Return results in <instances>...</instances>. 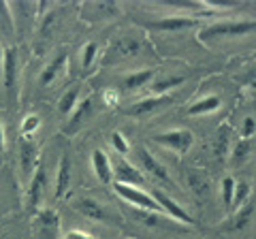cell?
<instances>
[{
  "instance_id": "1",
  "label": "cell",
  "mask_w": 256,
  "mask_h": 239,
  "mask_svg": "<svg viewBox=\"0 0 256 239\" xmlns=\"http://www.w3.org/2000/svg\"><path fill=\"white\" fill-rule=\"evenodd\" d=\"M256 30V20H248V22H222V24H214L207 26L198 32V41L201 43H210L214 38L220 36H239V34H248Z\"/></svg>"
},
{
  "instance_id": "2",
  "label": "cell",
  "mask_w": 256,
  "mask_h": 239,
  "mask_svg": "<svg viewBox=\"0 0 256 239\" xmlns=\"http://www.w3.org/2000/svg\"><path fill=\"white\" fill-rule=\"evenodd\" d=\"M114 190H116V194H118L120 198H124L126 203L134 205V207H137V210H141V212L162 214L160 205L154 201V196H152L150 192H146V190L134 188V186H126V184H118V182H114Z\"/></svg>"
},
{
  "instance_id": "3",
  "label": "cell",
  "mask_w": 256,
  "mask_h": 239,
  "mask_svg": "<svg viewBox=\"0 0 256 239\" xmlns=\"http://www.w3.org/2000/svg\"><path fill=\"white\" fill-rule=\"evenodd\" d=\"M2 84L4 92L9 98H15V90H18V70H20V54L18 47H6L2 56Z\"/></svg>"
},
{
  "instance_id": "4",
  "label": "cell",
  "mask_w": 256,
  "mask_h": 239,
  "mask_svg": "<svg viewBox=\"0 0 256 239\" xmlns=\"http://www.w3.org/2000/svg\"><path fill=\"white\" fill-rule=\"evenodd\" d=\"M154 141L160 143V146L173 150V152H178V154H186L192 148V143H194V137H192V132L186 130V128H173V130L156 134Z\"/></svg>"
},
{
  "instance_id": "5",
  "label": "cell",
  "mask_w": 256,
  "mask_h": 239,
  "mask_svg": "<svg viewBox=\"0 0 256 239\" xmlns=\"http://www.w3.org/2000/svg\"><path fill=\"white\" fill-rule=\"evenodd\" d=\"M73 207L82 214V216L90 218L94 222H105V224H111L114 222V216H111V212L105 210V205H100L98 201H94V198H75L73 201Z\"/></svg>"
},
{
  "instance_id": "6",
  "label": "cell",
  "mask_w": 256,
  "mask_h": 239,
  "mask_svg": "<svg viewBox=\"0 0 256 239\" xmlns=\"http://www.w3.org/2000/svg\"><path fill=\"white\" fill-rule=\"evenodd\" d=\"M150 194L154 196V201L160 205V210H162V214H169V218H171V220H180V222H184V224H188V226L194 224V220H192L190 214H188L186 210H184V207H182L180 203H175L169 194L160 192V190H154V192H150Z\"/></svg>"
},
{
  "instance_id": "7",
  "label": "cell",
  "mask_w": 256,
  "mask_h": 239,
  "mask_svg": "<svg viewBox=\"0 0 256 239\" xmlns=\"http://www.w3.org/2000/svg\"><path fill=\"white\" fill-rule=\"evenodd\" d=\"M114 182H118V184H126V186H146V175H143L137 166H132L130 162L126 160H118L114 166Z\"/></svg>"
},
{
  "instance_id": "8",
  "label": "cell",
  "mask_w": 256,
  "mask_h": 239,
  "mask_svg": "<svg viewBox=\"0 0 256 239\" xmlns=\"http://www.w3.org/2000/svg\"><path fill=\"white\" fill-rule=\"evenodd\" d=\"M94 114H96V109H94V100H92V98L79 100L77 109L73 111V114H70L66 126H64V134H75V132L88 122V120L94 118Z\"/></svg>"
},
{
  "instance_id": "9",
  "label": "cell",
  "mask_w": 256,
  "mask_h": 239,
  "mask_svg": "<svg viewBox=\"0 0 256 239\" xmlns=\"http://www.w3.org/2000/svg\"><path fill=\"white\" fill-rule=\"evenodd\" d=\"M196 24V20L188 18V15H166L162 20H150L146 22V28L152 30H164V32H178V30L192 28Z\"/></svg>"
},
{
  "instance_id": "10",
  "label": "cell",
  "mask_w": 256,
  "mask_h": 239,
  "mask_svg": "<svg viewBox=\"0 0 256 239\" xmlns=\"http://www.w3.org/2000/svg\"><path fill=\"white\" fill-rule=\"evenodd\" d=\"M20 164H22L24 175H30V178H32V173L36 171V166L41 164L36 143L28 137H22V143H20Z\"/></svg>"
},
{
  "instance_id": "11",
  "label": "cell",
  "mask_w": 256,
  "mask_h": 239,
  "mask_svg": "<svg viewBox=\"0 0 256 239\" xmlns=\"http://www.w3.org/2000/svg\"><path fill=\"white\" fill-rule=\"evenodd\" d=\"M137 158H139V162L143 164V171H148L152 178H156V180H160V182H164V184H171V178H169V173H166L164 164H162V162H158L156 158L152 156L150 150L139 148V150H137Z\"/></svg>"
},
{
  "instance_id": "12",
  "label": "cell",
  "mask_w": 256,
  "mask_h": 239,
  "mask_svg": "<svg viewBox=\"0 0 256 239\" xmlns=\"http://www.w3.org/2000/svg\"><path fill=\"white\" fill-rule=\"evenodd\" d=\"M45 182H47V169H45V162H41L36 166V171L32 173V178H30V186H28V203H30V207L41 205Z\"/></svg>"
},
{
  "instance_id": "13",
  "label": "cell",
  "mask_w": 256,
  "mask_h": 239,
  "mask_svg": "<svg viewBox=\"0 0 256 239\" xmlns=\"http://www.w3.org/2000/svg\"><path fill=\"white\" fill-rule=\"evenodd\" d=\"M169 102H171V96H169V94H164V96H150V98H143V100L134 102V105L128 109V116H134V118L148 116V114H152V111L166 107Z\"/></svg>"
},
{
  "instance_id": "14",
  "label": "cell",
  "mask_w": 256,
  "mask_h": 239,
  "mask_svg": "<svg viewBox=\"0 0 256 239\" xmlns=\"http://www.w3.org/2000/svg\"><path fill=\"white\" fill-rule=\"evenodd\" d=\"M92 171L100 184H111L114 182V169H111V162L102 150H94L92 152Z\"/></svg>"
},
{
  "instance_id": "15",
  "label": "cell",
  "mask_w": 256,
  "mask_h": 239,
  "mask_svg": "<svg viewBox=\"0 0 256 239\" xmlns=\"http://www.w3.org/2000/svg\"><path fill=\"white\" fill-rule=\"evenodd\" d=\"M66 62H68V54H66V52L58 54V56H56V58L50 62V64L43 68L41 77H38V84H41V86H50V84H54L56 79L60 77L62 70L66 68Z\"/></svg>"
},
{
  "instance_id": "16",
  "label": "cell",
  "mask_w": 256,
  "mask_h": 239,
  "mask_svg": "<svg viewBox=\"0 0 256 239\" xmlns=\"http://www.w3.org/2000/svg\"><path fill=\"white\" fill-rule=\"evenodd\" d=\"M70 184V158L64 154L58 162V173H56V190H54V196L56 198H62L66 194Z\"/></svg>"
},
{
  "instance_id": "17",
  "label": "cell",
  "mask_w": 256,
  "mask_h": 239,
  "mask_svg": "<svg viewBox=\"0 0 256 239\" xmlns=\"http://www.w3.org/2000/svg\"><path fill=\"white\" fill-rule=\"evenodd\" d=\"M116 13V4L111 2H86L82 6V18L84 20H107Z\"/></svg>"
},
{
  "instance_id": "18",
  "label": "cell",
  "mask_w": 256,
  "mask_h": 239,
  "mask_svg": "<svg viewBox=\"0 0 256 239\" xmlns=\"http://www.w3.org/2000/svg\"><path fill=\"white\" fill-rule=\"evenodd\" d=\"M13 36H15V22H13L11 6H9V2L0 0V43H2V38L9 41Z\"/></svg>"
},
{
  "instance_id": "19",
  "label": "cell",
  "mask_w": 256,
  "mask_h": 239,
  "mask_svg": "<svg viewBox=\"0 0 256 239\" xmlns=\"http://www.w3.org/2000/svg\"><path fill=\"white\" fill-rule=\"evenodd\" d=\"M79 96H82V88H79V86L68 88V90L60 96L58 111H60V114H64V116H70L77 109V105H79Z\"/></svg>"
},
{
  "instance_id": "20",
  "label": "cell",
  "mask_w": 256,
  "mask_h": 239,
  "mask_svg": "<svg viewBox=\"0 0 256 239\" xmlns=\"http://www.w3.org/2000/svg\"><path fill=\"white\" fill-rule=\"evenodd\" d=\"M220 98L218 96H203L201 100L192 102L188 107V116H207V114H214V111L220 109Z\"/></svg>"
},
{
  "instance_id": "21",
  "label": "cell",
  "mask_w": 256,
  "mask_h": 239,
  "mask_svg": "<svg viewBox=\"0 0 256 239\" xmlns=\"http://www.w3.org/2000/svg\"><path fill=\"white\" fill-rule=\"evenodd\" d=\"M152 77H154V68H148V70H134V73H130V75H126V77H124V88H126V90H137V88L146 86Z\"/></svg>"
},
{
  "instance_id": "22",
  "label": "cell",
  "mask_w": 256,
  "mask_h": 239,
  "mask_svg": "<svg viewBox=\"0 0 256 239\" xmlns=\"http://www.w3.org/2000/svg\"><path fill=\"white\" fill-rule=\"evenodd\" d=\"M250 216H252V205H242L226 228L228 230H242V228H246L248 222H250Z\"/></svg>"
},
{
  "instance_id": "23",
  "label": "cell",
  "mask_w": 256,
  "mask_h": 239,
  "mask_svg": "<svg viewBox=\"0 0 256 239\" xmlns=\"http://www.w3.org/2000/svg\"><path fill=\"white\" fill-rule=\"evenodd\" d=\"M235 186H237V182L233 178H224L222 180V203H224V207H228V210H230V205H233Z\"/></svg>"
},
{
  "instance_id": "24",
  "label": "cell",
  "mask_w": 256,
  "mask_h": 239,
  "mask_svg": "<svg viewBox=\"0 0 256 239\" xmlns=\"http://www.w3.org/2000/svg\"><path fill=\"white\" fill-rule=\"evenodd\" d=\"M38 126H41V118H38V116H34V114H30V116H26V118H24V122H22V137H32V134H34L36 132V128H38Z\"/></svg>"
},
{
  "instance_id": "25",
  "label": "cell",
  "mask_w": 256,
  "mask_h": 239,
  "mask_svg": "<svg viewBox=\"0 0 256 239\" xmlns=\"http://www.w3.org/2000/svg\"><path fill=\"white\" fill-rule=\"evenodd\" d=\"M184 82V77H169V79H160L158 84H154V96H164V92L173 90L175 86H180Z\"/></svg>"
},
{
  "instance_id": "26",
  "label": "cell",
  "mask_w": 256,
  "mask_h": 239,
  "mask_svg": "<svg viewBox=\"0 0 256 239\" xmlns=\"http://www.w3.org/2000/svg\"><path fill=\"white\" fill-rule=\"evenodd\" d=\"M111 148L116 150V154H122V156H126L128 152H130V146H128V141H126V137L122 132H111Z\"/></svg>"
},
{
  "instance_id": "27",
  "label": "cell",
  "mask_w": 256,
  "mask_h": 239,
  "mask_svg": "<svg viewBox=\"0 0 256 239\" xmlns=\"http://www.w3.org/2000/svg\"><path fill=\"white\" fill-rule=\"evenodd\" d=\"M96 56H98V45H96V43H86L84 52H82V66L84 68H90L94 64Z\"/></svg>"
},
{
  "instance_id": "28",
  "label": "cell",
  "mask_w": 256,
  "mask_h": 239,
  "mask_svg": "<svg viewBox=\"0 0 256 239\" xmlns=\"http://www.w3.org/2000/svg\"><path fill=\"white\" fill-rule=\"evenodd\" d=\"M248 152H250V141H246V139H242L235 146V150H233V162L235 164H239L244 160V158L248 156Z\"/></svg>"
},
{
  "instance_id": "29",
  "label": "cell",
  "mask_w": 256,
  "mask_h": 239,
  "mask_svg": "<svg viewBox=\"0 0 256 239\" xmlns=\"http://www.w3.org/2000/svg\"><path fill=\"white\" fill-rule=\"evenodd\" d=\"M248 194H250V186L248 184H237L235 186V196H233V207H242Z\"/></svg>"
},
{
  "instance_id": "30",
  "label": "cell",
  "mask_w": 256,
  "mask_h": 239,
  "mask_svg": "<svg viewBox=\"0 0 256 239\" xmlns=\"http://www.w3.org/2000/svg\"><path fill=\"white\" fill-rule=\"evenodd\" d=\"M41 220L45 226H56L58 224V214H56L54 210H43L41 212Z\"/></svg>"
},
{
  "instance_id": "31",
  "label": "cell",
  "mask_w": 256,
  "mask_h": 239,
  "mask_svg": "<svg viewBox=\"0 0 256 239\" xmlns=\"http://www.w3.org/2000/svg\"><path fill=\"white\" fill-rule=\"evenodd\" d=\"M256 134V120L254 118H246L244 122V137L246 141H250V137H254Z\"/></svg>"
},
{
  "instance_id": "32",
  "label": "cell",
  "mask_w": 256,
  "mask_h": 239,
  "mask_svg": "<svg viewBox=\"0 0 256 239\" xmlns=\"http://www.w3.org/2000/svg\"><path fill=\"white\" fill-rule=\"evenodd\" d=\"M64 239H96L92 237L90 233H86V230H79V228H70L64 233Z\"/></svg>"
},
{
  "instance_id": "33",
  "label": "cell",
  "mask_w": 256,
  "mask_h": 239,
  "mask_svg": "<svg viewBox=\"0 0 256 239\" xmlns=\"http://www.w3.org/2000/svg\"><path fill=\"white\" fill-rule=\"evenodd\" d=\"M102 96H105V102H107V105H116V102H118V92L107 90L105 94H102Z\"/></svg>"
},
{
  "instance_id": "34",
  "label": "cell",
  "mask_w": 256,
  "mask_h": 239,
  "mask_svg": "<svg viewBox=\"0 0 256 239\" xmlns=\"http://www.w3.org/2000/svg\"><path fill=\"white\" fill-rule=\"evenodd\" d=\"M0 152H4V128H2V122H0Z\"/></svg>"
},
{
  "instance_id": "35",
  "label": "cell",
  "mask_w": 256,
  "mask_h": 239,
  "mask_svg": "<svg viewBox=\"0 0 256 239\" xmlns=\"http://www.w3.org/2000/svg\"><path fill=\"white\" fill-rule=\"evenodd\" d=\"M2 56H4V50H2V43H0V66H2Z\"/></svg>"
}]
</instances>
